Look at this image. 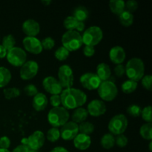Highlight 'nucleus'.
<instances>
[{
    "label": "nucleus",
    "mask_w": 152,
    "mask_h": 152,
    "mask_svg": "<svg viewBox=\"0 0 152 152\" xmlns=\"http://www.w3.org/2000/svg\"><path fill=\"white\" fill-rule=\"evenodd\" d=\"M96 74L102 82L109 80L111 76V68L105 62L98 64L96 68Z\"/></svg>",
    "instance_id": "obj_21"
},
{
    "label": "nucleus",
    "mask_w": 152,
    "mask_h": 152,
    "mask_svg": "<svg viewBox=\"0 0 152 152\" xmlns=\"http://www.w3.org/2000/svg\"><path fill=\"white\" fill-rule=\"evenodd\" d=\"M62 44L69 52L79 50L83 45L82 35L76 31H67L62 37Z\"/></svg>",
    "instance_id": "obj_4"
},
{
    "label": "nucleus",
    "mask_w": 152,
    "mask_h": 152,
    "mask_svg": "<svg viewBox=\"0 0 152 152\" xmlns=\"http://www.w3.org/2000/svg\"><path fill=\"white\" fill-rule=\"evenodd\" d=\"M100 144L102 148L105 149H111L115 145V137L114 135L110 133L105 134L101 138Z\"/></svg>",
    "instance_id": "obj_26"
},
{
    "label": "nucleus",
    "mask_w": 152,
    "mask_h": 152,
    "mask_svg": "<svg viewBox=\"0 0 152 152\" xmlns=\"http://www.w3.org/2000/svg\"><path fill=\"white\" fill-rule=\"evenodd\" d=\"M10 71L4 67H0V88H4L8 85L11 80Z\"/></svg>",
    "instance_id": "obj_25"
},
{
    "label": "nucleus",
    "mask_w": 152,
    "mask_h": 152,
    "mask_svg": "<svg viewBox=\"0 0 152 152\" xmlns=\"http://www.w3.org/2000/svg\"><path fill=\"white\" fill-rule=\"evenodd\" d=\"M126 111H127L128 114L130 116H132V117H138L141 115L142 108H141L140 106H139V105L133 104V105H131L128 107Z\"/></svg>",
    "instance_id": "obj_36"
},
{
    "label": "nucleus",
    "mask_w": 152,
    "mask_h": 152,
    "mask_svg": "<svg viewBox=\"0 0 152 152\" xmlns=\"http://www.w3.org/2000/svg\"><path fill=\"white\" fill-rule=\"evenodd\" d=\"M22 29L27 37H36L40 32V25L34 19H27L22 24Z\"/></svg>",
    "instance_id": "obj_17"
},
{
    "label": "nucleus",
    "mask_w": 152,
    "mask_h": 152,
    "mask_svg": "<svg viewBox=\"0 0 152 152\" xmlns=\"http://www.w3.org/2000/svg\"><path fill=\"white\" fill-rule=\"evenodd\" d=\"M151 144H152L151 141H150V143H149V150H150V151H151Z\"/></svg>",
    "instance_id": "obj_53"
},
{
    "label": "nucleus",
    "mask_w": 152,
    "mask_h": 152,
    "mask_svg": "<svg viewBox=\"0 0 152 152\" xmlns=\"http://www.w3.org/2000/svg\"><path fill=\"white\" fill-rule=\"evenodd\" d=\"M39 65L37 62L33 60L26 61L20 67L19 76L23 80H30L36 77L38 74Z\"/></svg>",
    "instance_id": "obj_10"
},
{
    "label": "nucleus",
    "mask_w": 152,
    "mask_h": 152,
    "mask_svg": "<svg viewBox=\"0 0 152 152\" xmlns=\"http://www.w3.org/2000/svg\"><path fill=\"white\" fill-rule=\"evenodd\" d=\"M79 126V133L83 134L90 135L94 131V125L91 122L85 121L78 125Z\"/></svg>",
    "instance_id": "obj_30"
},
{
    "label": "nucleus",
    "mask_w": 152,
    "mask_h": 152,
    "mask_svg": "<svg viewBox=\"0 0 152 152\" xmlns=\"http://www.w3.org/2000/svg\"><path fill=\"white\" fill-rule=\"evenodd\" d=\"M74 145L77 149L80 151L87 150L91 144V138L89 135L79 133L75 138L73 140Z\"/></svg>",
    "instance_id": "obj_19"
},
{
    "label": "nucleus",
    "mask_w": 152,
    "mask_h": 152,
    "mask_svg": "<svg viewBox=\"0 0 152 152\" xmlns=\"http://www.w3.org/2000/svg\"><path fill=\"white\" fill-rule=\"evenodd\" d=\"M60 137L64 140H73L79 134L78 124L73 121H68L61 127Z\"/></svg>",
    "instance_id": "obj_12"
},
{
    "label": "nucleus",
    "mask_w": 152,
    "mask_h": 152,
    "mask_svg": "<svg viewBox=\"0 0 152 152\" xmlns=\"http://www.w3.org/2000/svg\"><path fill=\"white\" fill-rule=\"evenodd\" d=\"M46 138L50 142H55L60 138V131L58 128H50L46 134Z\"/></svg>",
    "instance_id": "obj_31"
},
{
    "label": "nucleus",
    "mask_w": 152,
    "mask_h": 152,
    "mask_svg": "<svg viewBox=\"0 0 152 152\" xmlns=\"http://www.w3.org/2000/svg\"><path fill=\"white\" fill-rule=\"evenodd\" d=\"M27 147L29 149L38 151L43 146L45 140L44 133L41 131H36L32 134L27 137Z\"/></svg>",
    "instance_id": "obj_13"
},
{
    "label": "nucleus",
    "mask_w": 152,
    "mask_h": 152,
    "mask_svg": "<svg viewBox=\"0 0 152 152\" xmlns=\"http://www.w3.org/2000/svg\"><path fill=\"white\" fill-rule=\"evenodd\" d=\"M16 45V39L12 34H7L2 39V44L1 45L7 50H10L15 47Z\"/></svg>",
    "instance_id": "obj_32"
},
{
    "label": "nucleus",
    "mask_w": 152,
    "mask_h": 152,
    "mask_svg": "<svg viewBox=\"0 0 152 152\" xmlns=\"http://www.w3.org/2000/svg\"><path fill=\"white\" fill-rule=\"evenodd\" d=\"M108 6L114 14L120 16L125 10V1L123 0H111Z\"/></svg>",
    "instance_id": "obj_23"
},
{
    "label": "nucleus",
    "mask_w": 152,
    "mask_h": 152,
    "mask_svg": "<svg viewBox=\"0 0 152 152\" xmlns=\"http://www.w3.org/2000/svg\"><path fill=\"white\" fill-rule=\"evenodd\" d=\"M85 28H86V25H85V23L83 22H78L77 23V27H76V29L75 31H77L80 34V32H83L84 31Z\"/></svg>",
    "instance_id": "obj_48"
},
{
    "label": "nucleus",
    "mask_w": 152,
    "mask_h": 152,
    "mask_svg": "<svg viewBox=\"0 0 152 152\" xmlns=\"http://www.w3.org/2000/svg\"><path fill=\"white\" fill-rule=\"evenodd\" d=\"M22 44L25 48V50L33 54H39L43 50L41 41L37 37H25L22 41Z\"/></svg>",
    "instance_id": "obj_16"
},
{
    "label": "nucleus",
    "mask_w": 152,
    "mask_h": 152,
    "mask_svg": "<svg viewBox=\"0 0 152 152\" xmlns=\"http://www.w3.org/2000/svg\"><path fill=\"white\" fill-rule=\"evenodd\" d=\"M48 104V99L45 94L39 93L34 96L32 101L33 108L37 111H42L47 108Z\"/></svg>",
    "instance_id": "obj_20"
},
{
    "label": "nucleus",
    "mask_w": 152,
    "mask_h": 152,
    "mask_svg": "<svg viewBox=\"0 0 152 152\" xmlns=\"http://www.w3.org/2000/svg\"><path fill=\"white\" fill-rule=\"evenodd\" d=\"M83 54L86 57H91L94 55L95 53V49L94 47H91V46H85L83 48Z\"/></svg>",
    "instance_id": "obj_46"
},
{
    "label": "nucleus",
    "mask_w": 152,
    "mask_h": 152,
    "mask_svg": "<svg viewBox=\"0 0 152 152\" xmlns=\"http://www.w3.org/2000/svg\"><path fill=\"white\" fill-rule=\"evenodd\" d=\"M10 146V140L8 137L3 136L0 138V148L8 149Z\"/></svg>",
    "instance_id": "obj_45"
},
{
    "label": "nucleus",
    "mask_w": 152,
    "mask_h": 152,
    "mask_svg": "<svg viewBox=\"0 0 152 152\" xmlns=\"http://www.w3.org/2000/svg\"><path fill=\"white\" fill-rule=\"evenodd\" d=\"M50 152H69L68 150L66 149L65 148L62 146H57V147H55L54 148L51 150Z\"/></svg>",
    "instance_id": "obj_50"
},
{
    "label": "nucleus",
    "mask_w": 152,
    "mask_h": 152,
    "mask_svg": "<svg viewBox=\"0 0 152 152\" xmlns=\"http://www.w3.org/2000/svg\"><path fill=\"white\" fill-rule=\"evenodd\" d=\"M137 8L138 3L135 0H129L127 1H125V10L126 11L133 13L137 10Z\"/></svg>",
    "instance_id": "obj_39"
},
{
    "label": "nucleus",
    "mask_w": 152,
    "mask_h": 152,
    "mask_svg": "<svg viewBox=\"0 0 152 152\" xmlns=\"http://www.w3.org/2000/svg\"><path fill=\"white\" fill-rule=\"evenodd\" d=\"M80 82L84 88L88 91L96 90L99 88L102 81L94 73H86L80 78Z\"/></svg>",
    "instance_id": "obj_11"
},
{
    "label": "nucleus",
    "mask_w": 152,
    "mask_h": 152,
    "mask_svg": "<svg viewBox=\"0 0 152 152\" xmlns=\"http://www.w3.org/2000/svg\"><path fill=\"white\" fill-rule=\"evenodd\" d=\"M87 111L88 114L94 117H100L106 112V105L105 102L101 99H93L91 101L87 106Z\"/></svg>",
    "instance_id": "obj_15"
},
{
    "label": "nucleus",
    "mask_w": 152,
    "mask_h": 152,
    "mask_svg": "<svg viewBox=\"0 0 152 152\" xmlns=\"http://www.w3.org/2000/svg\"><path fill=\"white\" fill-rule=\"evenodd\" d=\"M69 55L70 52L66 48H65L63 46H61V47L58 48L54 53L55 58L59 61L66 60L68 56H69Z\"/></svg>",
    "instance_id": "obj_34"
},
{
    "label": "nucleus",
    "mask_w": 152,
    "mask_h": 152,
    "mask_svg": "<svg viewBox=\"0 0 152 152\" xmlns=\"http://www.w3.org/2000/svg\"><path fill=\"white\" fill-rule=\"evenodd\" d=\"M73 16L77 19L78 22H84L88 18L89 13L88 9L84 6H78L76 7L73 11Z\"/></svg>",
    "instance_id": "obj_24"
},
{
    "label": "nucleus",
    "mask_w": 152,
    "mask_h": 152,
    "mask_svg": "<svg viewBox=\"0 0 152 152\" xmlns=\"http://www.w3.org/2000/svg\"><path fill=\"white\" fill-rule=\"evenodd\" d=\"M137 82L128 80L123 83V85L121 86V89L123 93L129 94H132L133 92H134L137 90Z\"/></svg>",
    "instance_id": "obj_28"
},
{
    "label": "nucleus",
    "mask_w": 152,
    "mask_h": 152,
    "mask_svg": "<svg viewBox=\"0 0 152 152\" xmlns=\"http://www.w3.org/2000/svg\"><path fill=\"white\" fill-rule=\"evenodd\" d=\"M61 105L67 110L76 109L82 107L87 102V95L78 88H70L62 90L60 94Z\"/></svg>",
    "instance_id": "obj_1"
},
{
    "label": "nucleus",
    "mask_w": 152,
    "mask_h": 152,
    "mask_svg": "<svg viewBox=\"0 0 152 152\" xmlns=\"http://www.w3.org/2000/svg\"><path fill=\"white\" fill-rule=\"evenodd\" d=\"M128 142H129V140L125 134L118 135V136H117V138H115V144L120 148L126 147Z\"/></svg>",
    "instance_id": "obj_41"
},
{
    "label": "nucleus",
    "mask_w": 152,
    "mask_h": 152,
    "mask_svg": "<svg viewBox=\"0 0 152 152\" xmlns=\"http://www.w3.org/2000/svg\"><path fill=\"white\" fill-rule=\"evenodd\" d=\"M141 117H142V120L145 121L148 123H151L152 117H151V105H148V106L145 107L143 109H142L141 111Z\"/></svg>",
    "instance_id": "obj_37"
},
{
    "label": "nucleus",
    "mask_w": 152,
    "mask_h": 152,
    "mask_svg": "<svg viewBox=\"0 0 152 152\" xmlns=\"http://www.w3.org/2000/svg\"><path fill=\"white\" fill-rule=\"evenodd\" d=\"M28 151H29V148L28 147L21 144V145H18L16 148H13L11 152H28Z\"/></svg>",
    "instance_id": "obj_47"
},
{
    "label": "nucleus",
    "mask_w": 152,
    "mask_h": 152,
    "mask_svg": "<svg viewBox=\"0 0 152 152\" xmlns=\"http://www.w3.org/2000/svg\"><path fill=\"white\" fill-rule=\"evenodd\" d=\"M50 104L53 108L59 107L61 105V97L59 95H51L50 97Z\"/></svg>",
    "instance_id": "obj_44"
},
{
    "label": "nucleus",
    "mask_w": 152,
    "mask_h": 152,
    "mask_svg": "<svg viewBox=\"0 0 152 152\" xmlns=\"http://www.w3.org/2000/svg\"><path fill=\"white\" fill-rule=\"evenodd\" d=\"M119 20L120 24L124 27H130L134 22V15L129 12L124 10L119 16Z\"/></svg>",
    "instance_id": "obj_27"
},
{
    "label": "nucleus",
    "mask_w": 152,
    "mask_h": 152,
    "mask_svg": "<svg viewBox=\"0 0 152 152\" xmlns=\"http://www.w3.org/2000/svg\"><path fill=\"white\" fill-rule=\"evenodd\" d=\"M7 53V50L1 45H0V59H3V58L6 57Z\"/></svg>",
    "instance_id": "obj_49"
},
{
    "label": "nucleus",
    "mask_w": 152,
    "mask_h": 152,
    "mask_svg": "<svg viewBox=\"0 0 152 152\" xmlns=\"http://www.w3.org/2000/svg\"><path fill=\"white\" fill-rule=\"evenodd\" d=\"M78 21L73 16H67L63 22V25L68 31H75Z\"/></svg>",
    "instance_id": "obj_35"
},
{
    "label": "nucleus",
    "mask_w": 152,
    "mask_h": 152,
    "mask_svg": "<svg viewBox=\"0 0 152 152\" xmlns=\"http://www.w3.org/2000/svg\"><path fill=\"white\" fill-rule=\"evenodd\" d=\"M70 114L68 111L62 106L52 108L48 114V121L53 128L62 127L69 121Z\"/></svg>",
    "instance_id": "obj_3"
},
{
    "label": "nucleus",
    "mask_w": 152,
    "mask_h": 152,
    "mask_svg": "<svg viewBox=\"0 0 152 152\" xmlns=\"http://www.w3.org/2000/svg\"><path fill=\"white\" fill-rule=\"evenodd\" d=\"M42 3L43 4V5L48 6L49 4L51 3V1H50V0H42Z\"/></svg>",
    "instance_id": "obj_51"
},
{
    "label": "nucleus",
    "mask_w": 152,
    "mask_h": 152,
    "mask_svg": "<svg viewBox=\"0 0 152 152\" xmlns=\"http://www.w3.org/2000/svg\"><path fill=\"white\" fill-rule=\"evenodd\" d=\"M125 68L126 74L129 77V80L138 82L145 76V65L140 58H132L127 62Z\"/></svg>",
    "instance_id": "obj_2"
},
{
    "label": "nucleus",
    "mask_w": 152,
    "mask_h": 152,
    "mask_svg": "<svg viewBox=\"0 0 152 152\" xmlns=\"http://www.w3.org/2000/svg\"><path fill=\"white\" fill-rule=\"evenodd\" d=\"M74 72L69 65H63L59 67L58 71V81L62 88L66 89L72 88L74 85Z\"/></svg>",
    "instance_id": "obj_9"
},
{
    "label": "nucleus",
    "mask_w": 152,
    "mask_h": 152,
    "mask_svg": "<svg viewBox=\"0 0 152 152\" xmlns=\"http://www.w3.org/2000/svg\"><path fill=\"white\" fill-rule=\"evenodd\" d=\"M129 121H128L127 117L124 114H117L114 116L110 120L108 125V129L113 135L123 134L126 130L128 128Z\"/></svg>",
    "instance_id": "obj_7"
},
{
    "label": "nucleus",
    "mask_w": 152,
    "mask_h": 152,
    "mask_svg": "<svg viewBox=\"0 0 152 152\" xmlns=\"http://www.w3.org/2000/svg\"><path fill=\"white\" fill-rule=\"evenodd\" d=\"M140 134L143 139L151 141L152 140V124L145 123L140 129Z\"/></svg>",
    "instance_id": "obj_29"
},
{
    "label": "nucleus",
    "mask_w": 152,
    "mask_h": 152,
    "mask_svg": "<svg viewBox=\"0 0 152 152\" xmlns=\"http://www.w3.org/2000/svg\"><path fill=\"white\" fill-rule=\"evenodd\" d=\"M24 92L28 96H33V97L39 93L37 88L33 84H29L25 86L24 88Z\"/></svg>",
    "instance_id": "obj_40"
},
{
    "label": "nucleus",
    "mask_w": 152,
    "mask_h": 152,
    "mask_svg": "<svg viewBox=\"0 0 152 152\" xmlns=\"http://www.w3.org/2000/svg\"><path fill=\"white\" fill-rule=\"evenodd\" d=\"M42 86L45 90L51 95H59L63 90L57 79L52 76H48L43 80Z\"/></svg>",
    "instance_id": "obj_14"
},
{
    "label": "nucleus",
    "mask_w": 152,
    "mask_h": 152,
    "mask_svg": "<svg viewBox=\"0 0 152 152\" xmlns=\"http://www.w3.org/2000/svg\"><path fill=\"white\" fill-rule=\"evenodd\" d=\"M0 152H10L8 149H2V148H0Z\"/></svg>",
    "instance_id": "obj_52"
},
{
    "label": "nucleus",
    "mask_w": 152,
    "mask_h": 152,
    "mask_svg": "<svg viewBox=\"0 0 152 152\" xmlns=\"http://www.w3.org/2000/svg\"><path fill=\"white\" fill-rule=\"evenodd\" d=\"M114 74L117 76V77L120 78L123 76H124L126 74V68H125V65H123V64H120V65H117L114 68Z\"/></svg>",
    "instance_id": "obj_43"
},
{
    "label": "nucleus",
    "mask_w": 152,
    "mask_h": 152,
    "mask_svg": "<svg viewBox=\"0 0 152 152\" xmlns=\"http://www.w3.org/2000/svg\"><path fill=\"white\" fill-rule=\"evenodd\" d=\"M126 57V53L124 48L121 46H114L111 48L109 51V59L115 65L123 64Z\"/></svg>",
    "instance_id": "obj_18"
},
{
    "label": "nucleus",
    "mask_w": 152,
    "mask_h": 152,
    "mask_svg": "<svg viewBox=\"0 0 152 152\" xmlns=\"http://www.w3.org/2000/svg\"><path fill=\"white\" fill-rule=\"evenodd\" d=\"M142 86L145 89L148 91H151V85H152V77L150 74L145 75L141 80Z\"/></svg>",
    "instance_id": "obj_42"
},
{
    "label": "nucleus",
    "mask_w": 152,
    "mask_h": 152,
    "mask_svg": "<svg viewBox=\"0 0 152 152\" xmlns=\"http://www.w3.org/2000/svg\"><path fill=\"white\" fill-rule=\"evenodd\" d=\"M7 60L14 67H21L27 61V53L25 50L19 47L13 48L7 50Z\"/></svg>",
    "instance_id": "obj_8"
},
{
    "label": "nucleus",
    "mask_w": 152,
    "mask_h": 152,
    "mask_svg": "<svg viewBox=\"0 0 152 152\" xmlns=\"http://www.w3.org/2000/svg\"><path fill=\"white\" fill-rule=\"evenodd\" d=\"M3 94L5 99H11L16 98L20 95V90L17 88H8L3 90Z\"/></svg>",
    "instance_id": "obj_33"
},
{
    "label": "nucleus",
    "mask_w": 152,
    "mask_h": 152,
    "mask_svg": "<svg viewBox=\"0 0 152 152\" xmlns=\"http://www.w3.org/2000/svg\"><path fill=\"white\" fill-rule=\"evenodd\" d=\"M88 116L87 110L83 107H80L76 109H74V112L72 114V121L76 123L77 124H80L86 120Z\"/></svg>",
    "instance_id": "obj_22"
},
{
    "label": "nucleus",
    "mask_w": 152,
    "mask_h": 152,
    "mask_svg": "<svg viewBox=\"0 0 152 152\" xmlns=\"http://www.w3.org/2000/svg\"><path fill=\"white\" fill-rule=\"evenodd\" d=\"M103 38V32L98 26H91L86 30L82 35L83 43L86 46L97 45Z\"/></svg>",
    "instance_id": "obj_5"
},
{
    "label": "nucleus",
    "mask_w": 152,
    "mask_h": 152,
    "mask_svg": "<svg viewBox=\"0 0 152 152\" xmlns=\"http://www.w3.org/2000/svg\"><path fill=\"white\" fill-rule=\"evenodd\" d=\"M98 94L101 98V100L111 102L117 96L118 88L114 82L111 80L103 81L99 85L97 88Z\"/></svg>",
    "instance_id": "obj_6"
},
{
    "label": "nucleus",
    "mask_w": 152,
    "mask_h": 152,
    "mask_svg": "<svg viewBox=\"0 0 152 152\" xmlns=\"http://www.w3.org/2000/svg\"><path fill=\"white\" fill-rule=\"evenodd\" d=\"M41 44L42 49H45V50H51L55 46V41L53 38L48 37L42 40Z\"/></svg>",
    "instance_id": "obj_38"
}]
</instances>
